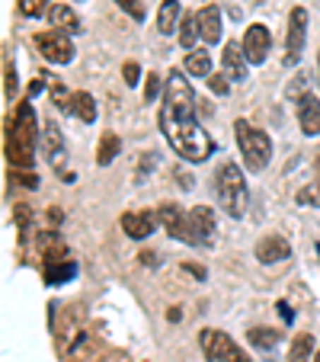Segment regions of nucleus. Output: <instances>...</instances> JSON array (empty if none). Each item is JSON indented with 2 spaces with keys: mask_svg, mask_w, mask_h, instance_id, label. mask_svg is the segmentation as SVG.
<instances>
[{
  "mask_svg": "<svg viewBox=\"0 0 320 362\" xmlns=\"http://www.w3.org/2000/svg\"><path fill=\"white\" fill-rule=\"evenodd\" d=\"M35 141H39V125H35L32 103H20L16 119L7 129V160L13 170H29L35 164Z\"/></svg>",
  "mask_w": 320,
  "mask_h": 362,
  "instance_id": "f03ea898",
  "label": "nucleus"
},
{
  "mask_svg": "<svg viewBox=\"0 0 320 362\" xmlns=\"http://www.w3.org/2000/svg\"><path fill=\"white\" fill-rule=\"evenodd\" d=\"M183 71L192 77H211V55L205 48H192L183 62Z\"/></svg>",
  "mask_w": 320,
  "mask_h": 362,
  "instance_id": "6ab92c4d",
  "label": "nucleus"
},
{
  "mask_svg": "<svg viewBox=\"0 0 320 362\" xmlns=\"http://www.w3.org/2000/svg\"><path fill=\"white\" fill-rule=\"evenodd\" d=\"M221 62H225V77L234 83H244L247 77H250V71H247V55H244V48L237 45V42H227L225 45V55H221Z\"/></svg>",
  "mask_w": 320,
  "mask_h": 362,
  "instance_id": "ddd939ff",
  "label": "nucleus"
},
{
  "mask_svg": "<svg viewBox=\"0 0 320 362\" xmlns=\"http://www.w3.org/2000/svg\"><path fill=\"white\" fill-rule=\"evenodd\" d=\"M198 343H202V353L208 362H250V356L244 353V346L231 340L225 330H202L198 334Z\"/></svg>",
  "mask_w": 320,
  "mask_h": 362,
  "instance_id": "39448f33",
  "label": "nucleus"
},
{
  "mask_svg": "<svg viewBox=\"0 0 320 362\" xmlns=\"http://www.w3.org/2000/svg\"><path fill=\"white\" fill-rule=\"evenodd\" d=\"M177 180H179V186H183V189H189V186H192V180H189V177H186V173H183V170H179V173H177Z\"/></svg>",
  "mask_w": 320,
  "mask_h": 362,
  "instance_id": "4c0bfd02",
  "label": "nucleus"
},
{
  "mask_svg": "<svg viewBox=\"0 0 320 362\" xmlns=\"http://www.w3.org/2000/svg\"><path fill=\"white\" fill-rule=\"evenodd\" d=\"M304 35H307V10L295 7L288 16V35H285V64H295L304 52Z\"/></svg>",
  "mask_w": 320,
  "mask_h": 362,
  "instance_id": "6e6552de",
  "label": "nucleus"
},
{
  "mask_svg": "<svg viewBox=\"0 0 320 362\" xmlns=\"http://www.w3.org/2000/svg\"><path fill=\"white\" fill-rule=\"evenodd\" d=\"M183 269H186V273H192V276H198V279H205V269L202 267H192V263H186Z\"/></svg>",
  "mask_w": 320,
  "mask_h": 362,
  "instance_id": "c9c22d12",
  "label": "nucleus"
},
{
  "mask_svg": "<svg viewBox=\"0 0 320 362\" xmlns=\"http://www.w3.org/2000/svg\"><path fill=\"white\" fill-rule=\"evenodd\" d=\"M48 20H52V26L58 29V33H81V16L74 13V7L71 4H55V7L48 10Z\"/></svg>",
  "mask_w": 320,
  "mask_h": 362,
  "instance_id": "dca6fc26",
  "label": "nucleus"
},
{
  "mask_svg": "<svg viewBox=\"0 0 320 362\" xmlns=\"http://www.w3.org/2000/svg\"><path fill=\"white\" fill-rule=\"evenodd\" d=\"M122 151V141H119V135H112V132H106L100 141V151H96V164L100 167H109L112 160H116V154Z\"/></svg>",
  "mask_w": 320,
  "mask_h": 362,
  "instance_id": "5701e85b",
  "label": "nucleus"
},
{
  "mask_svg": "<svg viewBox=\"0 0 320 362\" xmlns=\"http://www.w3.org/2000/svg\"><path fill=\"white\" fill-rule=\"evenodd\" d=\"M42 276H45L48 286H64L68 279L77 276V267H74V260H68V257H64V260H45Z\"/></svg>",
  "mask_w": 320,
  "mask_h": 362,
  "instance_id": "f3484780",
  "label": "nucleus"
},
{
  "mask_svg": "<svg viewBox=\"0 0 320 362\" xmlns=\"http://www.w3.org/2000/svg\"><path fill=\"white\" fill-rule=\"evenodd\" d=\"M314 362H320V353H317V356H314Z\"/></svg>",
  "mask_w": 320,
  "mask_h": 362,
  "instance_id": "79ce46f5",
  "label": "nucleus"
},
{
  "mask_svg": "<svg viewBox=\"0 0 320 362\" xmlns=\"http://www.w3.org/2000/svg\"><path fill=\"white\" fill-rule=\"evenodd\" d=\"M45 4L48 0H20V10H23V16H42L45 13Z\"/></svg>",
  "mask_w": 320,
  "mask_h": 362,
  "instance_id": "bb28decb",
  "label": "nucleus"
},
{
  "mask_svg": "<svg viewBox=\"0 0 320 362\" xmlns=\"http://www.w3.org/2000/svg\"><path fill=\"white\" fill-rule=\"evenodd\" d=\"M247 340H250V346H256V349H273L275 343H279V334L269 327H253L250 334H247Z\"/></svg>",
  "mask_w": 320,
  "mask_h": 362,
  "instance_id": "393cba45",
  "label": "nucleus"
},
{
  "mask_svg": "<svg viewBox=\"0 0 320 362\" xmlns=\"http://www.w3.org/2000/svg\"><path fill=\"white\" fill-rule=\"evenodd\" d=\"M295 112H298V125L301 132H304L307 138L320 135V100L314 93H304L298 100V106H295Z\"/></svg>",
  "mask_w": 320,
  "mask_h": 362,
  "instance_id": "9b49d317",
  "label": "nucleus"
},
{
  "mask_svg": "<svg viewBox=\"0 0 320 362\" xmlns=\"http://www.w3.org/2000/svg\"><path fill=\"white\" fill-rule=\"evenodd\" d=\"M215 196H218L221 209H225L231 218H244L247 215V202H250V196H247L244 170H240L234 160L221 164L218 173H215Z\"/></svg>",
  "mask_w": 320,
  "mask_h": 362,
  "instance_id": "7ed1b4c3",
  "label": "nucleus"
},
{
  "mask_svg": "<svg viewBox=\"0 0 320 362\" xmlns=\"http://www.w3.org/2000/svg\"><path fill=\"white\" fill-rule=\"evenodd\" d=\"M154 164H157V154H144V164H138V183L148 180V173H150V167Z\"/></svg>",
  "mask_w": 320,
  "mask_h": 362,
  "instance_id": "72a5a7b5",
  "label": "nucleus"
},
{
  "mask_svg": "<svg viewBox=\"0 0 320 362\" xmlns=\"http://www.w3.org/2000/svg\"><path fill=\"white\" fill-rule=\"evenodd\" d=\"M317 71H320V52H317Z\"/></svg>",
  "mask_w": 320,
  "mask_h": 362,
  "instance_id": "a19ab883",
  "label": "nucleus"
},
{
  "mask_svg": "<svg viewBox=\"0 0 320 362\" xmlns=\"http://www.w3.org/2000/svg\"><path fill=\"white\" fill-rule=\"evenodd\" d=\"M16 225H20V234L26 238L29 234V205H16Z\"/></svg>",
  "mask_w": 320,
  "mask_h": 362,
  "instance_id": "c756f323",
  "label": "nucleus"
},
{
  "mask_svg": "<svg viewBox=\"0 0 320 362\" xmlns=\"http://www.w3.org/2000/svg\"><path fill=\"white\" fill-rule=\"evenodd\" d=\"M234 138H237V148L244 154V167L253 173L266 170L269 158H273V141L266 132H259L256 125H250L247 119H237L234 122Z\"/></svg>",
  "mask_w": 320,
  "mask_h": 362,
  "instance_id": "20e7f679",
  "label": "nucleus"
},
{
  "mask_svg": "<svg viewBox=\"0 0 320 362\" xmlns=\"http://www.w3.org/2000/svg\"><path fill=\"white\" fill-rule=\"evenodd\" d=\"M116 4H119V10H125V13L131 16V20H138V23L144 20V4L141 0H116Z\"/></svg>",
  "mask_w": 320,
  "mask_h": 362,
  "instance_id": "a878e982",
  "label": "nucleus"
},
{
  "mask_svg": "<svg viewBox=\"0 0 320 362\" xmlns=\"http://www.w3.org/2000/svg\"><path fill=\"white\" fill-rule=\"evenodd\" d=\"M198 29H202V39L205 42H218L221 39V10L218 7H205V10H198Z\"/></svg>",
  "mask_w": 320,
  "mask_h": 362,
  "instance_id": "a211bd4d",
  "label": "nucleus"
},
{
  "mask_svg": "<svg viewBox=\"0 0 320 362\" xmlns=\"http://www.w3.org/2000/svg\"><path fill=\"white\" fill-rule=\"evenodd\" d=\"M42 151H45L48 164L61 173L64 170V160H68V151H64V138H61V132H58L55 119H48V122H45V132H42Z\"/></svg>",
  "mask_w": 320,
  "mask_h": 362,
  "instance_id": "9d476101",
  "label": "nucleus"
},
{
  "mask_svg": "<svg viewBox=\"0 0 320 362\" xmlns=\"http://www.w3.org/2000/svg\"><path fill=\"white\" fill-rule=\"evenodd\" d=\"M177 20H179V0H164L160 13H157V29L164 35H170L177 29Z\"/></svg>",
  "mask_w": 320,
  "mask_h": 362,
  "instance_id": "4be33fe9",
  "label": "nucleus"
},
{
  "mask_svg": "<svg viewBox=\"0 0 320 362\" xmlns=\"http://www.w3.org/2000/svg\"><path fill=\"white\" fill-rule=\"evenodd\" d=\"M208 90H211V93H218V96H227V90H231V83H227V77H221V74H211V77H208Z\"/></svg>",
  "mask_w": 320,
  "mask_h": 362,
  "instance_id": "cd10ccee",
  "label": "nucleus"
},
{
  "mask_svg": "<svg viewBox=\"0 0 320 362\" xmlns=\"http://www.w3.org/2000/svg\"><path fill=\"white\" fill-rule=\"evenodd\" d=\"M138 260H141L144 267H157V257H154V253H141V257H138Z\"/></svg>",
  "mask_w": 320,
  "mask_h": 362,
  "instance_id": "e433bc0d",
  "label": "nucleus"
},
{
  "mask_svg": "<svg viewBox=\"0 0 320 362\" xmlns=\"http://www.w3.org/2000/svg\"><path fill=\"white\" fill-rule=\"evenodd\" d=\"M10 180H13V183H23L26 189H35V186H39V180H35L32 173H23V170H13L10 173Z\"/></svg>",
  "mask_w": 320,
  "mask_h": 362,
  "instance_id": "7c9ffc66",
  "label": "nucleus"
},
{
  "mask_svg": "<svg viewBox=\"0 0 320 362\" xmlns=\"http://www.w3.org/2000/svg\"><path fill=\"white\" fill-rule=\"evenodd\" d=\"M48 81H52V77H42V74H39V77H35V81H32V83H29V96H39V93H42V90H45V83H48Z\"/></svg>",
  "mask_w": 320,
  "mask_h": 362,
  "instance_id": "f704fd0d",
  "label": "nucleus"
},
{
  "mask_svg": "<svg viewBox=\"0 0 320 362\" xmlns=\"http://www.w3.org/2000/svg\"><path fill=\"white\" fill-rule=\"evenodd\" d=\"M196 39H202V29H198V16L189 13V16H183V23H179V45L192 52Z\"/></svg>",
  "mask_w": 320,
  "mask_h": 362,
  "instance_id": "b1692460",
  "label": "nucleus"
},
{
  "mask_svg": "<svg viewBox=\"0 0 320 362\" xmlns=\"http://www.w3.org/2000/svg\"><path fill=\"white\" fill-rule=\"evenodd\" d=\"M160 132L186 164H202L215 154V141L196 119V93H192L186 71H170L160 106Z\"/></svg>",
  "mask_w": 320,
  "mask_h": 362,
  "instance_id": "f257e3e1",
  "label": "nucleus"
},
{
  "mask_svg": "<svg viewBox=\"0 0 320 362\" xmlns=\"http://www.w3.org/2000/svg\"><path fill=\"white\" fill-rule=\"evenodd\" d=\"M4 71H7V100H13V93L20 90V81H16V71H13V64L10 62H7V68Z\"/></svg>",
  "mask_w": 320,
  "mask_h": 362,
  "instance_id": "473e14b6",
  "label": "nucleus"
},
{
  "mask_svg": "<svg viewBox=\"0 0 320 362\" xmlns=\"http://www.w3.org/2000/svg\"><path fill=\"white\" fill-rule=\"evenodd\" d=\"M71 112H74L81 122H96V100L87 93V90H77L74 93V103H71Z\"/></svg>",
  "mask_w": 320,
  "mask_h": 362,
  "instance_id": "aec40b11",
  "label": "nucleus"
},
{
  "mask_svg": "<svg viewBox=\"0 0 320 362\" xmlns=\"http://www.w3.org/2000/svg\"><path fill=\"white\" fill-rule=\"evenodd\" d=\"M122 77H125V83H129V87H138V77H141V71H138L135 62H129L122 68Z\"/></svg>",
  "mask_w": 320,
  "mask_h": 362,
  "instance_id": "2f4dec72",
  "label": "nucleus"
},
{
  "mask_svg": "<svg viewBox=\"0 0 320 362\" xmlns=\"http://www.w3.org/2000/svg\"><path fill=\"white\" fill-rule=\"evenodd\" d=\"M292 257V244H288L285 238H279V234H269V238H263L256 244V260L263 263V267H269V263H282Z\"/></svg>",
  "mask_w": 320,
  "mask_h": 362,
  "instance_id": "f8f14e48",
  "label": "nucleus"
},
{
  "mask_svg": "<svg viewBox=\"0 0 320 362\" xmlns=\"http://www.w3.org/2000/svg\"><path fill=\"white\" fill-rule=\"evenodd\" d=\"M215 240V209L208 205H196L186 212V244L192 247H208Z\"/></svg>",
  "mask_w": 320,
  "mask_h": 362,
  "instance_id": "423d86ee",
  "label": "nucleus"
},
{
  "mask_svg": "<svg viewBox=\"0 0 320 362\" xmlns=\"http://www.w3.org/2000/svg\"><path fill=\"white\" fill-rule=\"evenodd\" d=\"M157 93H160V77H157V74H148V87H144V100H148V103H154V100H157Z\"/></svg>",
  "mask_w": 320,
  "mask_h": 362,
  "instance_id": "c85d7f7f",
  "label": "nucleus"
},
{
  "mask_svg": "<svg viewBox=\"0 0 320 362\" xmlns=\"http://www.w3.org/2000/svg\"><path fill=\"white\" fill-rule=\"evenodd\" d=\"M273 52V33L263 26V23H253L244 33V55L250 64H263Z\"/></svg>",
  "mask_w": 320,
  "mask_h": 362,
  "instance_id": "1a4fd4ad",
  "label": "nucleus"
},
{
  "mask_svg": "<svg viewBox=\"0 0 320 362\" xmlns=\"http://www.w3.org/2000/svg\"><path fill=\"white\" fill-rule=\"evenodd\" d=\"M157 221L160 218H157L154 212H125L122 215V231L129 234V238H135V240H144V238L154 234Z\"/></svg>",
  "mask_w": 320,
  "mask_h": 362,
  "instance_id": "4468645a",
  "label": "nucleus"
},
{
  "mask_svg": "<svg viewBox=\"0 0 320 362\" xmlns=\"http://www.w3.org/2000/svg\"><path fill=\"white\" fill-rule=\"evenodd\" d=\"M157 218H160V225L167 228L170 238H177L186 244V209H179L177 202H164L160 212H157Z\"/></svg>",
  "mask_w": 320,
  "mask_h": 362,
  "instance_id": "2eb2a0df",
  "label": "nucleus"
},
{
  "mask_svg": "<svg viewBox=\"0 0 320 362\" xmlns=\"http://www.w3.org/2000/svg\"><path fill=\"white\" fill-rule=\"evenodd\" d=\"M311 356H314V337L295 334L292 346H288V362H311Z\"/></svg>",
  "mask_w": 320,
  "mask_h": 362,
  "instance_id": "412c9836",
  "label": "nucleus"
},
{
  "mask_svg": "<svg viewBox=\"0 0 320 362\" xmlns=\"http://www.w3.org/2000/svg\"><path fill=\"white\" fill-rule=\"evenodd\" d=\"M35 45H39V52L45 55V62H52V64L74 62V42H71L68 33H58V29L42 33V35H35Z\"/></svg>",
  "mask_w": 320,
  "mask_h": 362,
  "instance_id": "0eeeda50",
  "label": "nucleus"
},
{
  "mask_svg": "<svg viewBox=\"0 0 320 362\" xmlns=\"http://www.w3.org/2000/svg\"><path fill=\"white\" fill-rule=\"evenodd\" d=\"M279 311H282V317H285V321H292V311H288L285 301H279Z\"/></svg>",
  "mask_w": 320,
  "mask_h": 362,
  "instance_id": "58836bf2",
  "label": "nucleus"
},
{
  "mask_svg": "<svg viewBox=\"0 0 320 362\" xmlns=\"http://www.w3.org/2000/svg\"><path fill=\"white\" fill-rule=\"evenodd\" d=\"M317 189H320V151H317Z\"/></svg>",
  "mask_w": 320,
  "mask_h": 362,
  "instance_id": "ea45409f",
  "label": "nucleus"
}]
</instances>
